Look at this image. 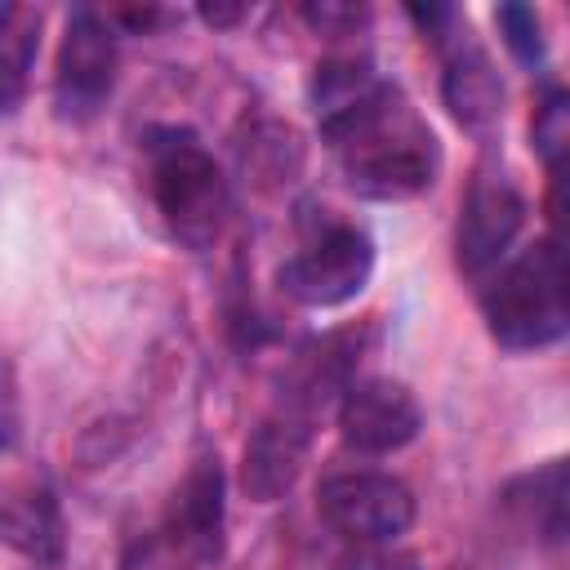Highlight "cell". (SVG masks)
Wrapping results in <instances>:
<instances>
[{"instance_id": "cell-17", "label": "cell", "mask_w": 570, "mask_h": 570, "mask_svg": "<svg viewBox=\"0 0 570 570\" xmlns=\"http://www.w3.org/2000/svg\"><path fill=\"white\" fill-rule=\"evenodd\" d=\"M303 18L312 27H321V31H338V27H356L361 22V9H352V4H307Z\"/></svg>"}, {"instance_id": "cell-8", "label": "cell", "mask_w": 570, "mask_h": 570, "mask_svg": "<svg viewBox=\"0 0 570 570\" xmlns=\"http://www.w3.org/2000/svg\"><path fill=\"white\" fill-rule=\"evenodd\" d=\"M419 401L396 379H361L343 387L338 405V432L361 454H392L419 436Z\"/></svg>"}, {"instance_id": "cell-10", "label": "cell", "mask_w": 570, "mask_h": 570, "mask_svg": "<svg viewBox=\"0 0 570 570\" xmlns=\"http://www.w3.org/2000/svg\"><path fill=\"white\" fill-rule=\"evenodd\" d=\"M307 414L289 410L267 419L249 441H245V494L258 499V503H272L281 499L298 468H303V454H307Z\"/></svg>"}, {"instance_id": "cell-13", "label": "cell", "mask_w": 570, "mask_h": 570, "mask_svg": "<svg viewBox=\"0 0 570 570\" xmlns=\"http://www.w3.org/2000/svg\"><path fill=\"white\" fill-rule=\"evenodd\" d=\"M36 45H40V13L27 4H0V111H13L22 102Z\"/></svg>"}, {"instance_id": "cell-14", "label": "cell", "mask_w": 570, "mask_h": 570, "mask_svg": "<svg viewBox=\"0 0 570 570\" xmlns=\"http://www.w3.org/2000/svg\"><path fill=\"white\" fill-rule=\"evenodd\" d=\"M566 142H570V102H566L561 89H548V98L534 107V147H539V156L548 160L552 178L561 174Z\"/></svg>"}, {"instance_id": "cell-11", "label": "cell", "mask_w": 570, "mask_h": 570, "mask_svg": "<svg viewBox=\"0 0 570 570\" xmlns=\"http://www.w3.org/2000/svg\"><path fill=\"white\" fill-rule=\"evenodd\" d=\"M441 89H445V107L468 129H485L503 111V80L494 71V62L485 58V49H476L472 40H454V49L445 58Z\"/></svg>"}, {"instance_id": "cell-15", "label": "cell", "mask_w": 570, "mask_h": 570, "mask_svg": "<svg viewBox=\"0 0 570 570\" xmlns=\"http://www.w3.org/2000/svg\"><path fill=\"white\" fill-rule=\"evenodd\" d=\"M494 18H499V31H503L508 49L521 62H539L543 58V31H539V13L530 4H503Z\"/></svg>"}, {"instance_id": "cell-4", "label": "cell", "mask_w": 570, "mask_h": 570, "mask_svg": "<svg viewBox=\"0 0 570 570\" xmlns=\"http://www.w3.org/2000/svg\"><path fill=\"white\" fill-rule=\"evenodd\" d=\"M316 512L334 534L352 539L356 548L392 543L414 521V494L387 472H338L321 481Z\"/></svg>"}, {"instance_id": "cell-2", "label": "cell", "mask_w": 570, "mask_h": 570, "mask_svg": "<svg viewBox=\"0 0 570 570\" xmlns=\"http://www.w3.org/2000/svg\"><path fill=\"white\" fill-rule=\"evenodd\" d=\"M481 312L490 334L512 347H548L566 334V294H561V249L557 240H539L521 249L481 294Z\"/></svg>"}, {"instance_id": "cell-7", "label": "cell", "mask_w": 570, "mask_h": 570, "mask_svg": "<svg viewBox=\"0 0 570 570\" xmlns=\"http://www.w3.org/2000/svg\"><path fill=\"white\" fill-rule=\"evenodd\" d=\"M160 543L178 566L218 561V552H223V468L214 454H200L187 468L183 485L169 499Z\"/></svg>"}, {"instance_id": "cell-1", "label": "cell", "mask_w": 570, "mask_h": 570, "mask_svg": "<svg viewBox=\"0 0 570 570\" xmlns=\"http://www.w3.org/2000/svg\"><path fill=\"white\" fill-rule=\"evenodd\" d=\"M321 134L347 183L374 200H405L436 183L441 147L410 98L379 80L370 62L330 58L312 76Z\"/></svg>"}, {"instance_id": "cell-3", "label": "cell", "mask_w": 570, "mask_h": 570, "mask_svg": "<svg viewBox=\"0 0 570 570\" xmlns=\"http://www.w3.org/2000/svg\"><path fill=\"white\" fill-rule=\"evenodd\" d=\"M147 156H151V196L174 240H183L187 249L214 245L227 214V178L214 165V156L187 129L151 134Z\"/></svg>"}, {"instance_id": "cell-6", "label": "cell", "mask_w": 570, "mask_h": 570, "mask_svg": "<svg viewBox=\"0 0 570 570\" xmlns=\"http://www.w3.org/2000/svg\"><path fill=\"white\" fill-rule=\"evenodd\" d=\"M116 85V36L111 22L94 9H76L62 31L58 71H53V107L62 120H89Z\"/></svg>"}, {"instance_id": "cell-18", "label": "cell", "mask_w": 570, "mask_h": 570, "mask_svg": "<svg viewBox=\"0 0 570 570\" xmlns=\"http://www.w3.org/2000/svg\"><path fill=\"white\" fill-rule=\"evenodd\" d=\"M240 13H245L240 4H205V9H200V18L214 22V27H227V22H236Z\"/></svg>"}, {"instance_id": "cell-9", "label": "cell", "mask_w": 570, "mask_h": 570, "mask_svg": "<svg viewBox=\"0 0 570 570\" xmlns=\"http://www.w3.org/2000/svg\"><path fill=\"white\" fill-rule=\"evenodd\" d=\"M521 223H525L521 191L503 174L481 169L472 178L468 200H463V214H459V240H454L459 245V267L468 276L490 272L508 254V245L521 232Z\"/></svg>"}, {"instance_id": "cell-16", "label": "cell", "mask_w": 570, "mask_h": 570, "mask_svg": "<svg viewBox=\"0 0 570 570\" xmlns=\"http://www.w3.org/2000/svg\"><path fill=\"white\" fill-rule=\"evenodd\" d=\"M338 570H419V557H410L392 543H361L352 557L338 561Z\"/></svg>"}, {"instance_id": "cell-5", "label": "cell", "mask_w": 570, "mask_h": 570, "mask_svg": "<svg viewBox=\"0 0 570 570\" xmlns=\"http://www.w3.org/2000/svg\"><path fill=\"white\" fill-rule=\"evenodd\" d=\"M370 272H374L370 236L352 223H334L281 267V289L303 307H334L356 298Z\"/></svg>"}, {"instance_id": "cell-12", "label": "cell", "mask_w": 570, "mask_h": 570, "mask_svg": "<svg viewBox=\"0 0 570 570\" xmlns=\"http://www.w3.org/2000/svg\"><path fill=\"white\" fill-rule=\"evenodd\" d=\"M0 539L13 543L18 552L36 561H58L62 557V525H58V503L45 485H13L0 490Z\"/></svg>"}]
</instances>
